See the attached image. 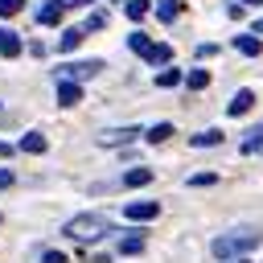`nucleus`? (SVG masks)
I'll list each match as a JSON object with an SVG mask.
<instances>
[{
  "instance_id": "1",
  "label": "nucleus",
  "mask_w": 263,
  "mask_h": 263,
  "mask_svg": "<svg viewBox=\"0 0 263 263\" xmlns=\"http://www.w3.org/2000/svg\"><path fill=\"white\" fill-rule=\"evenodd\" d=\"M62 234L74 238V242H99V238L111 234V218L107 214H78V218H70L62 226Z\"/></svg>"
},
{
  "instance_id": "2",
  "label": "nucleus",
  "mask_w": 263,
  "mask_h": 263,
  "mask_svg": "<svg viewBox=\"0 0 263 263\" xmlns=\"http://www.w3.org/2000/svg\"><path fill=\"white\" fill-rule=\"evenodd\" d=\"M259 247V234H251V230H242V234H234V238H214V255L218 259H242L247 251H255Z\"/></svg>"
},
{
  "instance_id": "3",
  "label": "nucleus",
  "mask_w": 263,
  "mask_h": 263,
  "mask_svg": "<svg viewBox=\"0 0 263 263\" xmlns=\"http://www.w3.org/2000/svg\"><path fill=\"white\" fill-rule=\"evenodd\" d=\"M103 70V62L99 58H90V62H66V66H58V82L66 78V82H82V78H95Z\"/></svg>"
},
{
  "instance_id": "4",
  "label": "nucleus",
  "mask_w": 263,
  "mask_h": 263,
  "mask_svg": "<svg viewBox=\"0 0 263 263\" xmlns=\"http://www.w3.org/2000/svg\"><path fill=\"white\" fill-rule=\"evenodd\" d=\"M251 107H255V90H251V86H242V90H234V95H230L226 115H234V119H238V115H247Z\"/></svg>"
},
{
  "instance_id": "5",
  "label": "nucleus",
  "mask_w": 263,
  "mask_h": 263,
  "mask_svg": "<svg viewBox=\"0 0 263 263\" xmlns=\"http://www.w3.org/2000/svg\"><path fill=\"white\" fill-rule=\"evenodd\" d=\"M160 214V201H132V205H123V218H132V222H152Z\"/></svg>"
},
{
  "instance_id": "6",
  "label": "nucleus",
  "mask_w": 263,
  "mask_h": 263,
  "mask_svg": "<svg viewBox=\"0 0 263 263\" xmlns=\"http://www.w3.org/2000/svg\"><path fill=\"white\" fill-rule=\"evenodd\" d=\"M136 136H140V127H107V132L99 136V144H103V148H115V144H132Z\"/></svg>"
},
{
  "instance_id": "7",
  "label": "nucleus",
  "mask_w": 263,
  "mask_h": 263,
  "mask_svg": "<svg viewBox=\"0 0 263 263\" xmlns=\"http://www.w3.org/2000/svg\"><path fill=\"white\" fill-rule=\"evenodd\" d=\"M62 16H66V0H45L37 8V25H58Z\"/></svg>"
},
{
  "instance_id": "8",
  "label": "nucleus",
  "mask_w": 263,
  "mask_h": 263,
  "mask_svg": "<svg viewBox=\"0 0 263 263\" xmlns=\"http://www.w3.org/2000/svg\"><path fill=\"white\" fill-rule=\"evenodd\" d=\"M58 103H62V107H78V103H82V86L62 78V82H58Z\"/></svg>"
},
{
  "instance_id": "9",
  "label": "nucleus",
  "mask_w": 263,
  "mask_h": 263,
  "mask_svg": "<svg viewBox=\"0 0 263 263\" xmlns=\"http://www.w3.org/2000/svg\"><path fill=\"white\" fill-rule=\"evenodd\" d=\"M21 49H25L21 33H12V29H0V53H4V58H16Z\"/></svg>"
},
{
  "instance_id": "10",
  "label": "nucleus",
  "mask_w": 263,
  "mask_h": 263,
  "mask_svg": "<svg viewBox=\"0 0 263 263\" xmlns=\"http://www.w3.org/2000/svg\"><path fill=\"white\" fill-rule=\"evenodd\" d=\"M234 49L247 53V58H259V53H263V41H259L255 33H242V37H234Z\"/></svg>"
},
{
  "instance_id": "11",
  "label": "nucleus",
  "mask_w": 263,
  "mask_h": 263,
  "mask_svg": "<svg viewBox=\"0 0 263 263\" xmlns=\"http://www.w3.org/2000/svg\"><path fill=\"white\" fill-rule=\"evenodd\" d=\"M45 148H49V140H45L41 132H25V136H21V152H33V156H37V152H45Z\"/></svg>"
},
{
  "instance_id": "12",
  "label": "nucleus",
  "mask_w": 263,
  "mask_h": 263,
  "mask_svg": "<svg viewBox=\"0 0 263 263\" xmlns=\"http://www.w3.org/2000/svg\"><path fill=\"white\" fill-rule=\"evenodd\" d=\"M82 33H86V29H66V33L58 37V49H62V53H70V49H78V45H82Z\"/></svg>"
},
{
  "instance_id": "13",
  "label": "nucleus",
  "mask_w": 263,
  "mask_h": 263,
  "mask_svg": "<svg viewBox=\"0 0 263 263\" xmlns=\"http://www.w3.org/2000/svg\"><path fill=\"white\" fill-rule=\"evenodd\" d=\"M168 136H173V123H152V127L144 132V140H148V144H164Z\"/></svg>"
},
{
  "instance_id": "14",
  "label": "nucleus",
  "mask_w": 263,
  "mask_h": 263,
  "mask_svg": "<svg viewBox=\"0 0 263 263\" xmlns=\"http://www.w3.org/2000/svg\"><path fill=\"white\" fill-rule=\"evenodd\" d=\"M189 144H193V148H214V144H222V132H218V127H210V132H197Z\"/></svg>"
},
{
  "instance_id": "15",
  "label": "nucleus",
  "mask_w": 263,
  "mask_h": 263,
  "mask_svg": "<svg viewBox=\"0 0 263 263\" xmlns=\"http://www.w3.org/2000/svg\"><path fill=\"white\" fill-rule=\"evenodd\" d=\"M185 86H189V90H205V86H210V70H189V74H185Z\"/></svg>"
},
{
  "instance_id": "16",
  "label": "nucleus",
  "mask_w": 263,
  "mask_h": 263,
  "mask_svg": "<svg viewBox=\"0 0 263 263\" xmlns=\"http://www.w3.org/2000/svg\"><path fill=\"white\" fill-rule=\"evenodd\" d=\"M177 12H181V0H156V16L160 21H177Z\"/></svg>"
},
{
  "instance_id": "17",
  "label": "nucleus",
  "mask_w": 263,
  "mask_h": 263,
  "mask_svg": "<svg viewBox=\"0 0 263 263\" xmlns=\"http://www.w3.org/2000/svg\"><path fill=\"white\" fill-rule=\"evenodd\" d=\"M148 181H152V168H132V173H123V185H132V189H136V185H148Z\"/></svg>"
},
{
  "instance_id": "18",
  "label": "nucleus",
  "mask_w": 263,
  "mask_h": 263,
  "mask_svg": "<svg viewBox=\"0 0 263 263\" xmlns=\"http://www.w3.org/2000/svg\"><path fill=\"white\" fill-rule=\"evenodd\" d=\"M148 8H152V0H127V4H123V12H127L132 21H140V16H148Z\"/></svg>"
},
{
  "instance_id": "19",
  "label": "nucleus",
  "mask_w": 263,
  "mask_h": 263,
  "mask_svg": "<svg viewBox=\"0 0 263 263\" xmlns=\"http://www.w3.org/2000/svg\"><path fill=\"white\" fill-rule=\"evenodd\" d=\"M127 49H136V53L144 58V53L152 49V41H148V33H132V37H127Z\"/></svg>"
},
{
  "instance_id": "20",
  "label": "nucleus",
  "mask_w": 263,
  "mask_h": 263,
  "mask_svg": "<svg viewBox=\"0 0 263 263\" xmlns=\"http://www.w3.org/2000/svg\"><path fill=\"white\" fill-rule=\"evenodd\" d=\"M144 58H148V62H152V66H164V62H168V58H173V49H168V45H152V49H148V53H144Z\"/></svg>"
},
{
  "instance_id": "21",
  "label": "nucleus",
  "mask_w": 263,
  "mask_h": 263,
  "mask_svg": "<svg viewBox=\"0 0 263 263\" xmlns=\"http://www.w3.org/2000/svg\"><path fill=\"white\" fill-rule=\"evenodd\" d=\"M140 251H144V238H140V234H127V238L119 242V255H140Z\"/></svg>"
},
{
  "instance_id": "22",
  "label": "nucleus",
  "mask_w": 263,
  "mask_h": 263,
  "mask_svg": "<svg viewBox=\"0 0 263 263\" xmlns=\"http://www.w3.org/2000/svg\"><path fill=\"white\" fill-rule=\"evenodd\" d=\"M181 82V70H160L156 74V86H177Z\"/></svg>"
},
{
  "instance_id": "23",
  "label": "nucleus",
  "mask_w": 263,
  "mask_h": 263,
  "mask_svg": "<svg viewBox=\"0 0 263 263\" xmlns=\"http://www.w3.org/2000/svg\"><path fill=\"white\" fill-rule=\"evenodd\" d=\"M259 148H263V127H255V132H251V140L242 144V152H259Z\"/></svg>"
},
{
  "instance_id": "24",
  "label": "nucleus",
  "mask_w": 263,
  "mask_h": 263,
  "mask_svg": "<svg viewBox=\"0 0 263 263\" xmlns=\"http://www.w3.org/2000/svg\"><path fill=\"white\" fill-rule=\"evenodd\" d=\"M21 4H25V0H0V16H12V12H21Z\"/></svg>"
},
{
  "instance_id": "25",
  "label": "nucleus",
  "mask_w": 263,
  "mask_h": 263,
  "mask_svg": "<svg viewBox=\"0 0 263 263\" xmlns=\"http://www.w3.org/2000/svg\"><path fill=\"white\" fill-rule=\"evenodd\" d=\"M103 25H107V16H103V12H90V16H86V25H82V29H103Z\"/></svg>"
},
{
  "instance_id": "26",
  "label": "nucleus",
  "mask_w": 263,
  "mask_h": 263,
  "mask_svg": "<svg viewBox=\"0 0 263 263\" xmlns=\"http://www.w3.org/2000/svg\"><path fill=\"white\" fill-rule=\"evenodd\" d=\"M189 185H214V173H197V177H189Z\"/></svg>"
},
{
  "instance_id": "27",
  "label": "nucleus",
  "mask_w": 263,
  "mask_h": 263,
  "mask_svg": "<svg viewBox=\"0 0 263 263\" xmlns=\"http://www.w3.org/2000/svg\"><path fill=\"white\" fill-rule=\"evenodd\" d=\"M41 263H66V255H62V251H45V255H41Z\"/></svg>"
},
{
  "instance_id": "28",
  "label": "nucleus",
  "mask_w": 263,
  "mask_h": 263,
  "mask_svg": "<svg viewBox=\"0 0 263 263\" xmlns=\"http://www.w3.org/2000/svg\"><path fill=\"white\" fill-rule=\"evenodd\" d=\"M12 181H16V177H12V168H0V189H8Z\"/></svg>"
},
{
  "instance_id": "29",
  "label": "nucleus",
  "mask_w": 263,
  "mask_h": 263,
  "mask_svg": "<svg viewBox=\"0 0 263 263\" xmlns=\"http://www.w3.org/2000/svg\"><path fill=\"white\" fill-rule=\"evenodd\" d=\"M8 152H12V148H8V144H4V140H0V156H8Z\"/></svg>"
},
{
  "instance_id": "30",
  "label": "nucleus",
  "mask_w": 263,
  "mask_h": 263,
  "mask_svg": "<svg viewBox=\"0 0 263 263\" xmlns=\"http://www.w3.org/2000/svg\"><path fill=\"white\" fill-rule=\"evenodd\" d=\"M234 263H251V259H247V255H242V259H234Z\"/></svg>"
},
{
  "instance_id": "31",
  "label": "nucleus",
  "mask_w": 263,
  "mask_h": 263,
  "mask_svg": "<svg viewBox=\"0 0 263 263\" xmlns=\"http://www.w3.org/2000/svg\"><path fill=\"white\" fill-rule=\"evenodd\" d=\"M251 4H263V0H251Z\"/></svg>"
}]
</instances>
